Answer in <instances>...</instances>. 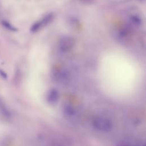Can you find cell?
I'll return each instance as SVG.
<instances>
[{
	"mask_svg": "<svg viewBox=\"0 0 146 146\" xmlns=\"http://www.w3.org/2000/svg\"><path fill=\"white\" fill-rule=\"evenodd\" d=\"M93 125L96 129L101 131H108L112 127V123L108 119L101 116L94 119Z\"/></svg>",
	"mask_w": 146,
	"mask_h": 146,
	"instance_id": "cell-1",
	"label": "cell"
},
{
	"mask_svg": "<svg viewBox=\"0 0 146 146\" xmlns=\"http://www.w3.org/2000/svg\"><path fill=\"white\" fill-rule=\"evenodd\" d=\"M74 44V39L70 36H63L59 41V47L61 51H67L72 47Z\"/></svg>",
	"mask_w": 146,
	"mask_h": 146,
	"instance_id": "cell-2",
	"label": "cell"
},
{
	"mask_svg": "<svg viewBox=\"0 0 146 146\" xmlns=\"http://www.w3.org/2000/svg\"><path fill=\"white\" fill-rule=\"evenodd\" d=\"M52 18V14H50L47 15L46 17H45L40 21H39L37 23H36L35 25H34L31 28V31H37L38 29H39L42 26H45L47 23H48L51 21Z\"/></svg>",
	"mask_w": 146,
	"mask_h": 146,
	"instance_id": "cell-3",
	"label": "cell"
},
{
	"mask_svg": "<svg viewBox=\"0 0 146 146\" xmlns=\"http://www.w3.org/2000/svg\"><path fill=\"white\" fill-rule=\"evenodd\" d=\"M48 97H49V100L50 102H54L55 101H56V100L58 98V94L55 90L51 91L49 94Z\"/></svg>",
	"mask_w": 146,
	"mask_h": 146,
	"instance_id": "cell-4",
	"label": "cell"
}]
</instances>
